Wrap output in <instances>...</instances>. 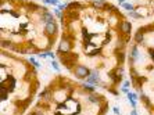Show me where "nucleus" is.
<instances>
[{
  "label": "nucleus",
  "mask_w": 154,
  "mask_h": 115,
  "mask_svg": "<svg viewBox=\"0 0 154 115\" xmlns=\"http://www.w3.org/2000/svg\"><path fill=\"white\" fill-rule=\"evenodd\" d=\"M131 31H132V24L129 21H121V24H119V32L122 35H129Z\"/></svg>",
  "instance_id": "0eeeda50"
},
{
  "label": "nucleus",
  "mask_w": 154,
  "mask_h": 115,
  "mask_svg": "<svg viewBox=\"0 0 154 115\" xmlns=\"http://www.w3.org/2000/svg\"><path fill=\"white\" fill-rule=\"evenodd\" d=\"M106 4H107L106 0H92V6L94 8H97V10H104Z\"/></svg>",
  "instance_id": "f8f14e48"
},
{
  "label": "nucleus",
  "mask_w": 154,
  "mask_h": 115,
  "mask_svg": "<svg viewBox=\"0 0 154 115\" xmlns=\"http://www.w3.org/2000/svg\"><path fill=\"white\" fill-rule=\"evenodd\" d=\"M129 85H131V80H125L124 85H122V87H129Z\"/></svg>",
  "instance_id": "c85d7f7f"
},
{
  "label": "nucleus",
  "mask_w": 154,
  "mask_h": 115,
  "mask_svg": "<svg viewBox=\"0 0 154 115\" xmlns=\"http://www.w3.org/2000/svg\"><path fill=\"white\" fill-rule=\"evenodd\" d=\"M108 92H110V93H112L114 94V96H117V94H118V92H117V90H114V87H108Z\"/></svg>",
  "instance_id": "cd10ccee"
},
{
  "label": "nucleus",
  "mask_w": 154,
  "mask_h": 115,
  "mask_svg": "<svg viewBox=\"0 0 154 115\" xmlns=\"http://www.w3.org/2000/svg\"><path fill=\"white\" fill-rule=\"evenodd\" d=\"M33 115H45L42 111H33Z\"/></svg>",
  "instance_id": "473e14b6"
},
{
  "label": "nucleus",
  "mask_w": 154,
  "mask_h": 115,
  "mask_svg": "<svg viewBox=\"0 0 154 115\" xmlns=\"http://www.w3.org/2000/svg\"><path fill=\"white\" fill-rule=\"evenodd\" d=\"M129 72H131V80H135L137 76H139V74H137V71H136V68H135V67H131Z\"/></svg>",
  "instance_id": "6ab92c4d"
},
{
  "label": "nucleus",
  "mask_w": 154,
  "mask_h": 115,
  "mask_svg": "<svg viewBox=\"0 0 154 115\" xmlns=\"http://www.w3.org/2000/svg\"><path fill=\"white\" fill-rule=\"evenodd\" d=\"M8 93H10V92L7 90V87L4 86V85H2V87H0V100H2V101L7 100V98H8Z\"/></svg>",
  "instance_id": "4468645a"
},
{
  "label": "nucleus",
  "mask_w": 154,
  "mask_h": 115,
  "mask_svg": "<svg viewBox=\"0 0 154 115\" xmlns=\"http://www.w3.org/2000/svg\"><path fill=\"white\" fill-rule=\"evenodd\" d=\"M15 83H17V80H15L14 76H11V75L7 76V79H3V80H2V85H4V86L7 87V90L10 92V93L15 90Z\"/></svg>",
  "instance_id": "423d86ee"
},
{
  "label": "nucleus",
  "mask_w": 154,
  "mask_h": 115,
  "mask_svg": "<svg viewBox=\"0 0 154 115\" xmlns=\"http://www.w3.org/2000/svg\"><path fill=\"white\" fill-rule=\"evenodd\" d=\"M21 53H24V54H32V53H38V49H36V46L35 44H32V43H28V46L25 47V49H22L21 50Z\"/></svg>",
  "instance_id": "ddd939ff"
},
{
  "label": "nucleus",
  "mask_w": 154,
  "mask_h": 115,
  "mask_svg": "<svg viewBox=\"0 0 154 115\" xmlns=\"http://www.w3.org/2000/svg\"><path fill=\"white\" fill-rule=\"evenodd\" d=\"M10 13H11V14H13V17H15V18H18V17H20V14H18V13H14V11H13V10H11Z\"/></svg>",
  "instance_id": "2f4dec72"
},
{
  "label": "nucleus",
  "mask_w": 154,
  "mask_h": 115,
  "mask_svg": "<svg viewBox=\"0 0 154 115\" xmlns=\"http://www.w3.org/2000/svg\"><path fill=\"white\" fill-rule=\"evenodd\" d=\"M40 20H42L45 24H47V22H51V21H56V20H54L53 13H50V11H45V13H42V17H40Z\"/></svg>",
  "instance_id": "1a4fd4ad"
},
{
  "label": "nucleus",
  "mask_w": 154,
  "mask_h": 115,
  "mask_svg": "<svg viewBox=\"0 0 154 115\" xmlns=\"http://www.w3.org/2000/svg\"><path fill=\"white\" fill-rule=\"evenodd\" d=\"M122 93H126V94H128L129 93V89H128V87H122Z\"/></svg>",
  "instance_id": "7c9ffc66"
},
{
  "label": "nucleus",
  "mask_w": 154,
  "mask_h": 115,
  "mask_svg": "<svg viewBox=\"0 0 154 115\" xmlns=\"http://www.w3.org/2000/svg\"><path fill=\"white\" fill-rule=\"evenodd\" d=\"M121 7H122V8H125V10H128V11H133V10H135L133 4H129V3H122V4H121Z\"/></svg>",
  "instance_id": "4be33fe9"
},
{
  "label": "nucleus",
  "mask_w": 154,
  "mask_h": 115,
  "mask_svg": "<svg viewBox=\"0 0 154 115\" xmlns=\"http://www.w3.org/2000/svg\"><path fill=\"white\" fill-rule=\"evenodd\" d=\"M131 115H137V111H136V108H133L132 111H131Z\"/></svg>",
  "instance_id": "72a5a7b5"
},
{
  "label": "nucleus",
  "mask_w": 154,
  "mask_h": 115,
  "mask_svg": "<svg viewBox=\"0 0 154 115\" xmlns=\"http://www.w3.org/2000/svg\"><path fill=\"white\" fill-rule=\"evenodd\" d=\"M82 89L86 90V92H89V93H93L94 90H96V87H94L93 85H90V83L86 82V83H83V85H82Z\"/></svg>",
  "instance_id": "f3484780"
},
{
  "label": "nucleus",
  "mask_w": 154,
  "mask_h": 115,
  "mask_svg": "<svg viewBox=\"0 0 154 115\" xmlns=\"http://www.w3.org/2000/svg\"><path fill=\"white\" fill-rule=\"evenodd\" d=\"M112 111H114L115 115H121V110H119L118 107H114V108H112Z\"/></svg>",
  "instance_id": "bb28decb"
},
{
  "label": "nucleus",
  "mask_w": 154,
  "mask_h": 115,
  "mask_svg": "<svg viewBox=\"0 0 154 115\" xmlns=\"http://www.w3.org/2000/svg\"><path fill=\"white\" fill-rule=\"evenodd\" d=\"M90 71H92V69H89L88 67H85V65H76V68L74 69V75H75L78 79L82 80V79L89 78Z\"/></svg>",
  "instance_id": "f03ea898"
},
{
  "label": "nucleus",
  "mask_w": 154,
  "mask_h": 115,
  "mask_svg": "<svg viewBox=\"0 0 154 115\" xmlns=\"http://www.w3.org/2000/svg\"><path fill=\"white\" fill-rule=\"evenodd\" d=\"M58 60H60L61 64H64L68 69H72V67L76 64L78 61V54L72 53V51H68V53H58Z\"/></svg>",
  "instance_id": "f257e3e1"
},
{
  "label": "nucleus",
  "mask_w": 154,
  "mask_h": 115,
  "mask_svg": "<svg viewBox=\"0 0 154 115\" xmlns=\"http://www.w3.org/2000/svg\"><path fill=\"white\" fill-rule=\"evenodd\" d=\"M45 4H53V0H42Z\"/></svg>",
  "instance_id": "c756f323"
},
{
  "label": "nucleus",
  "mask_w": 154,
  "mask_h": 115,
  "mask_svg": "<svg viewBox=\"0 0 154 115\" xmlns=\"http://www.w3.org/2000/svg\"><path fill=\"white\" fill-rule=\"evenodd\" d=\"M28 62H29V64H32L33 67H35V68H39V67H40V64H39L38 61H36V60H35L33 57H29V58H28Z\"/></svg>",
  "instance_id": "5701e85b"
},
{
  "label": "nucleus",
  "mask_w": 154,
  "mask_h": 115,
  "mask_svg": "<svg viewBox=\"0 0 154 115\" xmlns=\"http://www.w3.org/2000/svg\"><path fill=\"white\" fill-rule=\"evenodd\" d=\"M65 17L69 18L71 21H74V20H76V18L79 17V10H72V8H67Z\"/></svg>",
  "instance_id": "9b49d317"
},
{
  "label": "nucleus",
  "mask_w": 154,
  "mask_h": 115,
  "mask_svg": "<svg viewBox=\"0 0 154 115\" xmlns=\"http://www.w3.org/2000/svg\"><path fill=\"white\" fill-rule=\"evenodd\" d=\"M144 31H143V28H139L137 29V32L135 33V38H133V39H135V42H136V43H143L144 42Z\"/></svg>",
  "instance_id": "6e6552de"
},
{
  "label": "nucleus",
  "mask_w": 154,
  "mask_h": 115,
  "mask_svg": "<svg viewBox=\"0 0 154 115\" xmlns=\"http://www.w3.org/2000/svg\"><path fill=\"white\" fill-rule=\"evenodd\" d=\"M128 15H129V17H132V18H136V20L142 18V14H140V13H137L136 10H133V11H128Z\"/></svg>",
  "instance_id": "412c9836"
},
{
  "label": "nucleus",
  "mask_w": 154,
  "mask_h": 115,
  "mask_svg": "<svg viewBox=\"0 0 154 115\" xmlns=\"http://www.w3.org/2000/svg\"><path fill=\"white\" fill-rule=\"evenodd\" d=\"M100 54H101V49H100V47H96L94 50L88 51V56H89V57H96V56H100Z\"/></svg>",
  "instance_id": "a211bd4d"
},
{
  "label": "nucleus",
  "mask_w": 154,
  "mask_h": 115,
  "mask_svg": "<svg viewBox=\"0 0 154 115\" xmlns=\"http://www.w3.org/2000/svg\"><path fill=\"white\" fill-rule=\"evenodd\" d=\"M54 15H56V17H58V18H60V20H64V18H65V15L64 14H63V10H60V8H54Z\"/></svg>",
  "instance_id": "aec40b11"
},
{
  "label": "nucleus",
  "mask_w": 154,
  "mask_h": 115,
  "mask_svg": "<svg viewBox=\"0 0 154 115\" xmlns=\"http://www.w3.org/2000/svg\"><path fill=\"white\" fill-rule=\"evenodd\" d=\"M139 97H140V100H142V101L144 103V105H146L147 108H150V107H151V104H150V98L147 97V96L143 93V92H140V90H139Z\"/></svg>",
  "instance_id": "2eb2a0df"
},
{
  "label": "nucleus",
  "mask_w": 154,
  "mask_h": 115,
  "mask_svg": "<svg viewBox=\"0 0 154 115\" xmlns=\"http://www.w3.org/2000/svg\"><path fill=\"white\" fill-rule=\"evenodd\" d=\"M71 50H72V40L63 38L60 44H58L57 53H68V51H71Z\"/></svg>",
  "instance_id": "7ed1b4c3"
},
{
  "label": "nucleus",
  "mask_w": 154,
  "mask_h": 115,
  "mask_svg": "<svg viewBox=\"0 0 154 115\" xmlns=\"http://www.w3.org/2000/svg\"><path fill=\"white\" fill-rule=\"evenodd\" d=\"M126 96H128V100H135V101H137V98H139V96H137L136 93H131V92H129Z\"/></svg>",
  "instance_id": "b1692460"
},
{
  "label": "nucleus",
  "mask_w": 154,
  "mask_h": 115,
  "mask_svg": "<svg viewBox=\"0 0 154 115\" xmlns=\"http://www.w3.org/2000/svg\"><path fill=\"white\" fill-rule=\"evenodd\" d=\"M118 2H119L121 4H122V3H125V0H118Z\"/></svg>",
  "instance_id": "f704fd0d"
},
{
  "label": "nucleus",
  "mask_w": 154,
  "mask_h": 115,
  "mask_svg": "<svg viewBox=\"0 0 154 115\" xmlns=\"http://www.w3.org/2000/svg\"><path fill=\"white\" fill-rule=\"evenodd\" d=\"M88 100L90 101V103H93V104H99L101 100H103V97H101L100 94H97V93H89V96H88Z\"/></svg>",
  "instance_id": "9d476101"
},
{
  "label": "nucleus",
  "mask_w": 154,
  "mask_h": 115,
  "mask_svg": "<svg viewBox=\"0 0 154 115\" xmlns=\"http://www.w3.org/2000/svg\"><path fill=\"white\" fill-rule=\"evenodd\" d=\"M104 10H106V11H110V13H114V14H119L118 8L114 7V6H112V4H110V3L106 4V7H104Z\"/></svg>",
  "instance_id": "dca6fc26"
},
{
  "label": "nucleus",
  "mask_w": 154,
  "mask_h": 115,
  "mask_svg": "<svg viewBox=\"0 0 154 115\" xmlns=\"http://www.w3.org/2000/svg\"><path fill=\"white\" fill-rule=\"evenodd\" d=\"M86 82L90 83V85H93V86H96V85H100V75H99V72H97V69H92L90 71V75L89 78H86Z\"/></svg>",
  "instance_id": "20e7f679"
},
{
  "label": "nucleus",
  "mask_w": 154,
  "mask_h": 115,
  "mask_svg": "<svg viewBox=\"0 0 154 115\" xmlns=\"http://www.w3.org/2000/svg\"><path fill=\"white\" fill-rule=\"evenodd\" d=\"M57 31H58V25L56 21L47 22L46 25H45V32H46L47 36H54L57 33Z\"/></svg>",
  "instance_id": "39448f33"
},
{
  "label": "nucleus",
  "mask_w": 154,
  "mask_h": 115,
  "mask_svg": "<svg viewBox=\"0 0 154 115\" xmlns=\"http://www.w3.org/2000/svg\"><path fill=\"white\" fill-rule=\"evenodd\" d=\"M51 67H53V69H56V71H60V67H58V62L56 61V60H51Z\"/></svg>",
  "instance_id": "393cba45"
},
{
  "label": "nucleus",
  "mask_w": 154,
  "mask_h": 115,
  "mask_svg": "<svg viewBox=\"0 0 154 115\" xmlns=\"http://www.w3.org/2000/svg\"><path fill=\"white\" fill-rule=\"evenodd\" d=\"M46 54H47V57H50L51 60H54V58H56V54L51 53V51H46Z\"/></svg>",
  "instance_id": "a878e982"
}]
</instances>
